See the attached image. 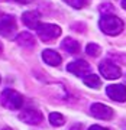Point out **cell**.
<instances>
[{"label": "cell", "instance_id": "1", "mask_svg": "<svg viewBox=\"0 0 126 130\" xmlns=\"http://www.w3.org/2000/svg\"><path fill=\"white\" fill-rule=\"evenodd\" d=\"M99 26L102 29V32H104L106 35H110V36H116L123 30V22L122 19H119L115 14H103L100 18V22H99Z\"/></svg>", "mask_w": 126, "mask_h": 130}, {"label": "cell", "instance_id": "2", "mask_svg": "<svg viewBox=\"0 0 126 130\" xmlns=\"http://www.w3.org/2000/svg\"><path fill=\"white\" fill-rule=\"evenodd\" d=\"M0 103L9 110H19L23 106V97L15 90H5L0 95Z\"/></svg>", "mask_w": 126, "mask_h": 130}, {"label": "cell", "instance_id": "3", "mask_svg": "<svg viewBox=\"0 0 126 130\" xmlns=\"http://www.w3.org/2000/svg\"><path fill=\"white\" fill-rule=\"evenodd\" d=\"M36 33L39 39L44 42H52L54 39L61 35V29L57 25H51V23H41L36 29Z\"/></svg>", "mask_w": 126, "mask_h": 130}, {"label": "cell", "instance_id": "4", "mask_svg": "<svg viewBox=\"0 0 126 130\" xmlns=\"http://www.w3.org/2000/svg\"><path fill=\"white\" fill-rule=\"evenodd\" d=\"M99 70H100V72H102L103 77L107 78V79H116L122 75L120 68H119L116 64H113L112 61H109V59L102 61L100 65H99Z\"/></svg>", "mask_w": 126, "mask_h": 130}, {"label": "cell", "instance_id": "5", "mask_svg": "<svg viewBox=\"0 0 126 130\" xmlns=\"http://www.w3.org/2000/svg\"><path fill=\"white\" fill-rule=\"evenodd\" d=\"M16 29H18V26H16V20L13 16H2L0 18V35L2 36H13Z\"/></svg>", "mask_w": 126, "mask_h": 130}, {"label": "cell", "instance_id": "6", "mask_svg": "<svg viewBox=\"0 0 126 130\" xmlns=\"http://www.w3.org/2000/svg\"><path fill=\"white\" fill-rule=\"evenodd\" d=\"M20 120L25 121L26 124H32V126H38L44 120V116L42 113L36 108H25L23 111L20 113Z\"/></svg>", "mask_w": 126, "mask_h": 130}, {"label": "cell", "instance_id": "7", "mask_svg": "<svg viewBox=\"0 0 126 130\" xmlns=\"http://www.w3.org/2000/svg\"><path fill=\"white\" fill-rule=\"evenodd\" d=\"M90 113L96 119H102V120H110L113 117V110L109 106L102 104V103H94L90 107Z\"/></svg>", "mask_w": 126, "mask_h": 130}, {"label": "cell", "instance_id": "8", "mask_svg": "<svg viewBox=\"0 0 126 130\" xmlns=\"http://www.w3.org/2000/svg\"><path fill=\"white\" fill-rule=\"evenodd\" d=\"M67 71L74 75H78V77H86L87 74H90V64L86 62L84 59L73 61L71 64L67 65Z\"/></svg>", "mask_w": 126, "mask_h": 130}, {"label": "cell", "instance_id": "9", "mask_svg": "<svg viewBox=\"0 0 126 130\" xmlns=\"http://www.w3.org/2000/svg\"><path fill=\"white\" fill-rule=\"evenodd\" d=\"M106 94H107L112 100H115V101H117V103L126 101V87L122 85V84H112V85H107Z\"/></svg>", "mask_w": 126, "mask_h": 130}, {"label": "cell", "instance_id": "10", "mask_svg": "<svg viewBox=\"0 0 126 130\" xmlns=\"http://www.w3.org/2000/svg\"><path fill=\"white\" fill-rule=\"evenodd\" d=\"M22 20L29 29H38V26L41 25V22H39L41 19L36 12H25L22 14Z\"/></svg>", "mask_w": 126, "mask_h": 130}, {"label": "cell", "instance_id": "11", "mask_svg": "<svg viewBox=\"0 0 126 130\" xmlns=\"http://www.w3.org/2000/svg\"><path fill=\"white\" fill-rule=\"evenodd\" d=\"M42 58H44V61L48 65H51V67H58L61 64V61H62L61 55L58 52H55L54 49H45V51L42 52Z\"/></svg>", "mask_w": 126, "mask_h": 130}, {"label": "cell", "instance_id": "12", "mask_svg": "<svg viewBox=\"0 0 126 130\" xmlns=\"http://www.w3.org/2000/svg\"><path fill=\"white\" fill-rule=\"evenodd\" d=\"M16 42H18L20 46H25V48H32L35 46V38H33L32 33L29 32H22L20 35L16 36Z\"/></svg>", "mask_w": 126, "mask_h": 130}, {"label": "cell", "instance_id": "13", "mask_svg": "<svg viewBox=\"0 0 126 130\" xmlns=\"http://www.w3.org/2000/svg\"><path fill=\"white\" fill-rule=\"evenodd\" d=\"M61 48L65 52L74 55V54H77V52L80 51V43L75 41V39H73V38H65V39L62 41V43H61Z\"/></svg>", "mask_w": 126, "mask_h": 130}, {"label": "cell", "instance_id": "14", "mask_svg": "<svg viewBox=\"0 0 126 130\" xmlns=\"http://www.w3.org/2000/svg\"><path fill=\"white\" fill-rule=\"evenodd\" d=\"M83 81H84V84H86L87 87H91V88H99L100 84H102L99 75H96V74H87L83 78Z\"/></svg>", "mask_w": 126, "mask_h": 130}, {"label": "cell", "instance_id": "15", "mask_svg": "<svg viewBox=\"0 0 126 130\" xmlns=\"http://www.w3.org/2000/svg\"><path fill=\"white\" fill-rule=\"evenodd\" d=\"M49 121H51L52 126L60 127V126H62L65 123V119H64V116L60 114V113H51V114H49Z\"/></svg>", "mask_w": 126, "mask_h": 130}, {"label": "cell", "instance_id": "16", "mask_svg": "<svg viewBox=\"0 0 126 130\" xmlns=\"http://www.w3.org/2000/svg\"><path fill=\"white\" fill-rule=\"evenodd\" d=\"M86 52H87L90 56H99L100 52H102V49H100V46L96 45V43H89L87 48H86Z\"/></svg>", "mask_w": 126, "mask_h": 130}, {"label": "cell", "instance_id": "17", "mask_svg": "<svg viewBox=\"0 0 126 130\" xmlns=\"http://www.w3.org/2000/svg\"><path fill=\"white\" fill-rule=\"evenodd\" d=\"M64 2H67L74 9H83L84 6L89 5V0H64Z\"/></svg>", "mask_w": 126, "mask_h": 130}, {"label": "cell", "instance_id": "18", "mask_svg": "<svg viewBox=\"0 0 126 130\" xmlns=\"http://www.w3.org/2000/svg\"><path fill=\"white\" fill-rule=\"evenodd\" d=\"M89 130H109V129H106V127H102V126H97V124H94V126H91Z\"/></svg>", "mask_w": 126, "mask_h": 130}, {"label": "cell", "instance_id": "19", "mask_svg": "<svg viewBox=\"0 0 126 130\" xmlns=\"http://www.w3.org/2000/svg\"><path fill=\"white\" fill-rule=\"evenodd\" d=\"M18 3H23V5H26V3H31L32 0H16Z\"/></svg>", "mask_w": 126, "mask_h": 130}, {"label": "cell", "instance_id": "20", "mask_svg": "<svg viewBox=\"0 0 126 130\" xmlns=\"http://www.w3.org/2000/svg\"><path fill=\"white\" fill-rule=\"evenodd\" d=\"M122 6H123V9H126V0H122Z\"/></svg>", "mask_w": 126, "mask_h": 130}, {"label": "cell", "instance_id": "21", "mask_svg": "<svg viewBox=\"0 0 126 130\" xmlns=\"http://www.w3.org/2000/svg\"><path fill=\"white\" fill-rule=\"evenodd\" d=\"M3 52V46H2V43H0V54Z\"/></svg>", "mask_w": 126, "mask_h": 130}, {"label": "cell", "instance_id": "22", "mask_svg": "<svg viewBox=\"0 0 126 130\" xmlns=\"http://www.w3.org/2000/svg\"><path fill=\"white\" fill-rule=\"evenodd\" d=\"M2 130H12V129H9V127H5V129H2Z\"/></svg>", "mask_w": 126, "mask_h": 130}, {"label": "cell", "instance_id": "23", "mask_svg": "<svg viewBox=\"0 0 126 130\" xmlns=\"http://www.w3.org/2000/svg\"><path fill=\"white\" fill-rule=\"evenodd\" d=\"M0 83H2V77H0Z\"/></svg>", "mask_w": 126, "mask_h": 130}]
</instances>
